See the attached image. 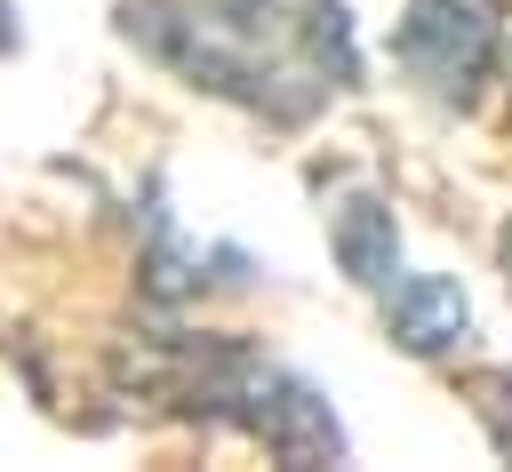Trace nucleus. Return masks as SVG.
Returning <instances> with one entry per match:
<instances>
[{
    "label": "nucleus",
    "mask_w": 512,
    "mask_h": 472,
    "mask_svg": "<svg viewBox=\"0 0 512 472\" xmlns=\"http://www.w3.org/2000/svg\"><path fill=\"white\" fill-rule=\"evenodd\" d=\"M384 328H392L400 352L440 360V352H456V344L472 336V304H464L456 280H440V272H408V280L384 288Z\"/></svg>",
    "instance_id": "3"
},
{
    "label": "nucleus",
    "mask_w": 512,
    "mask_h": 472,
    "mask_svg": "<svg viewBox=\"0 0 512 472\" xmlns=\"http://www.w3.org/2000/svg\"><path fill=\"white\" fill-rule=\"evenodd\" d=\"M496 256H504V280H512V224L496 232Z\"/></svg>",
    "instance_id": "5"
},
{
    "label": "nucleus",
    "mask_w": 512,
    "mask_h": 472,
    "mask_svg": "<svg viewBox=\"0 0 512 472\" xmlns=\"http://www.w3.org/2000/svg\"><path fill=\"white\" fill-rule=\"evenodd\" d=\"M328 240H336V264H344V280H360V288H392V280H400V224H392V208H384L376 192H352V200H336V216H328Z\"/></svg>",
    "instance_id": "4"
},
{
    "label": "nucleus",
    "mask_w": 512,
    "mask_h": 472,
    "mask_svg": "<svg viewBox=\"0 0 512 472\" xmlns=\"http://www.w3.org/2000/svg\"><path fill=\"white\" fill-rule=\"evenodd\" d=\"M128 32L184 80L280 120L352 80L344 0H136Z\"/></svg>",
    "instance_id": "1"
},
{
    "label": "nucleus",
    "mask_w": 512,
    "mask_h": 472,
    "mask_svg": "<svg viewBox=\"0 0 512 472\" xmlns=\"http://www.w3.org/2000/svg\"><path fill=\"white\" fill-rule=\"evenodd\" d=\"M496 48H504V32H496V8L488 0H408L400 8V32H392L400 72L432 104H456V112L488 88Z\"/></svg>",
    "instance_id": "2"
}]
</instances>
